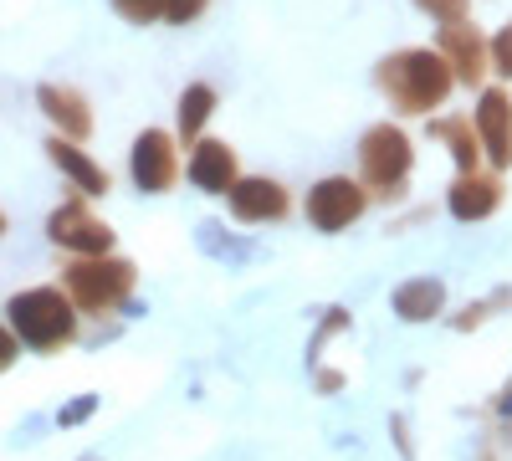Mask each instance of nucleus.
I'll return each instance as SVG.
<instances>
[{
    "label": "nucleus",
    "mask_w": 512,
    "mask_h": 461,
    "mask_svg": "<svg viewBox=\"0 0 512 461\" xmlns=\"http://www.w3.org/2000/svg\"><path fill=\"white\" fill-rule=\"evenodd\" d=\"M374 77H379L384 98H390L400 113H410V118L441 108L451 98V88H456V77H451V67H446V57L436 47H405L395 57H384Z\"/></svg>",
    "instance_id": "1"
},
{
    "label": "nucleus",
    "mask_w": 512,
    "mask_h": 461,
    "mask_svg": "<svg viewBox=\"0 0 512 461\" xmlns=\"http://www.w3.org/2000/svg\"><path fill=\"white\" fill-rule=\"evenodd\" d=\"M6 313H11V333L36 354L67 349L77 339V318H82L62 287H26L6 303Z\"/></svg>",
    "instance_id": "2"
},
{
    "label": "nucleus",
    "mask_w": 512,
    "mask_h": 461,
    "mask_svg": "<svg viewBox=\"0 0 512 461\" xmlns=\"http://www.w3.org/2000/svg\"><path fill=\"white\" fill-rule=\"evenodd\" d=\"M134 282H139V272L123 257H72L62 267V292L72 298V308L88 313V318L118 313L128 303V292H134Z\"/></svg>",
    "instance_id": "3"
},
{
    "label": "nucleus",
    "mask_w": 512,
    "mask_h": 461,
    "mask_svg": "<svg viewBox=\"0 0 512 461\" xmlns=\"http://www.w3.org/2000/svg\"><path fill=\"white\" fill-rule=\"evenodd\" d=\"M410 139L395 123H374L359 139V185L379 200H400L405 195V175H410Z\"/></svg>",
    "instance_id": "4"
},
{
    "label": "nucleus",
    "mask_w": 512,
    "mask_h": 461,
    "mask_svg": "<svg viewBox=\"0 0 512 461\" xmlns=\"http://www.w3.org/2000/svg\"><path fill=\"white\" fill-rule=\"evenodd\" d=\"M47 236L67 251V257H108V251H113V226L98 221L82 195H72L67 205H57L52 221H47Z\"/></svg>",
    "instance_id": "5"
},
{
    "label": "nucleus",
    "mask_w": 512,
    "mask_h": 461,
    "mask_svg": "<svg viewBox=\"0 0 512 461\" xmlns=\"http://www.w3.org/2000/svg\"><path fill=\"white\" fill-rule=\"evenodd\" d=\"M364 211H369V190L359 180H349V175H328V180H318L308 190V221L318 231H328V236L354 226Z\"/></svg>",
    "instance_id": "6"
},
{
    "label": "nucleus",
    "mask_w": 512,
    "mask_h": 461,
    "mask_svg": "<svg viewBox=\"0 0 512 461\" xmlns=\"http://www.w3.org/2000/svg\"><path fill=\"white\" fill-rule=\"evenodd\" d=\"M134 185L144 195H164L169 185L180 180V149H175V134H164V129H144L134 139Z\"/></svg>",
    "instance_id": "7"
},
{
    "label": "nucleus",
    "mask_w": 512,
    "mask_h": 461,
    "mask_svg": "<svg viewBox=\"0 0 512 461\" xmlns=\"http://www.w3.org/2000/svg\"><path fill=\"white\" fill-rule=\"evenodd\" d=\"M472 129H477V144L492 159V170H512V98L502 88L482 93V103L472 113Z\"/></svg>",
    "instance_id": "8"
},
{
    "label": "nucleus",
    "mask_w": 512,
    "mask_h": 461,
    "mask_svg": "<svg viewBox=\"0 0 512 461\" xmlns=\"http://www.w3.org/2000/svg\"><path fill=\"white\" fill-rule=\"evenodd\" d=\"M436 52L446 57L451 77H456V82H466V88L487 77V36H482L472 21H451V26H441Z\"/></svg>",
    "instance_id": "9"
},
{
    "label": "nucleus",
    "mask_w": 512,
    "mask_h": 461,
    "mask_svg": "<svg viewBox=\"0 0 512 461\" xmlns=\"http://www.w3.org/2000/svg\"><path fill=\"white\" fill-rule=\"evenodd\" d=\"M226 205H231V216L246 221V226H262V221H282L292 211V195L267 180V175H251V180H236L226 190Z\"/></svg>",
    "instance_id": "10"
},
{
    "label": "nucleus",
    "mask_w": 512,
    "mask_h": 461,
    "mask_svg": "<svg viewBox=\"0 0 512 461\" xmlns=\"http://www.w3.org/2000/svg\"><path fill=\"white\" fill-rule=\"evenodd\" d=\"M36 103H41V113H47V118L57 123V134H62V139L82 144V139L93 134L88 98H82L77 88H62V82H41V88H36Z\"/></svg>",
    "instance_id": "11"
},
{
    "label": "nucleus",
    "mask_w": 512,
    "mask_h": 461,
    "mask_svg": "<svg viewBox=\"0 0 512 461\" xmlns=\"http://www.w3.org/2000/svg\"><path fill=\"white\" fill-rule=\"evenodd\" d=\"M236 180H241V170H236V149L221 144V139H195V154H190V185L205 190V195H226Z\"/></svg>",
    "instance_id": "12"
},
{
    "label": "nucleus",
    "mask_w": 512,
    "mask_h": 461,
    "mask_svg": "<svg viewBox=\"0 0 512 461\" xmlns=\"http://www.w3.org/2000/svg\"><path fill=\"white\" fill-rule=\"evenodd\" d=\"M47 154H52V164H57V170L77 185V195L82 200H93V195H108V170H103V164L88 154V149H82V144H72V139H62V134H52L47 139Z\"/></svg>",
    "instance_id": "13"
},
{
    "label": "nucleus",
    "mask_w": 512,
    "mask_h": 461,
    "mask_svg": "<svg viewBox=\"0 0 512 461\" xmlns=\"http://www.w3.org/2000/svg\"><path fill=\"white\" fill-rule=\"evenodd\" d=\"M446 205H451V216H456V221H487L497 205H502V180L472 170V175H461V180L451 185Z\"/></svg>",
    "instance_id": "14"
},
{
    "label": "nucleus",
    "mask_w": 512,
    "mask_h": 461,
    "mask_svg": "<svg viewBox=\"0 0 512 461\" xmlns=\"http://www.w3.org/2000/svg\"><path fill=\"white\" fill-rule=\"evenodd\" d=\"M441 308H446V287L436 277H415V282L395 287V313L405 323H431V318H441Z\"/></svg>",
    "instance_id": "15"
},
{
    "label": "nucleus",
    "mask_w": 512,
    "mask_h": 461,
    "mask_svg": "<svg viewBox=\"0 0 512 461\" xmlns=\"http://www.w3.org/2000/svg\"><path fill=\"white\" fill-rule=\"evenodd\" d=\"M431 134L451 149V159H456V170H461V175H472L477 164H482V144H477V129H472V118H466V113L436 118V123H431Z\"/></svg>",
    "instance_id": "16"
},
{
    "label": "nucleus",
    "mask_w": 512,
    "mask_h": 461,
    "mask_svg": "<svg viewBox=\"0 0 512 461\" xmlns=\"http://www.w3.org/2000/svg\"><path fill=\"white\" fill-rule=\"evenodd\" d=\"M210 113H216V88H210V82H190V88L180 93V144L200 139Z\"/></svg>",
    "instance_id": "17"
},
{
    "label": "nucleus",
    "mask_w": 512,
    "mask_h": 461,
    "mask_svg": "<svg viewBox=\"0 0 512 461\" xmlns=\"http://www.w3.org/2000/svg\"><path fill=\"white\" fill-rule=\"evenodd\" d=\"M487 72L512 77V26H502V31L487 41Z\"/></svg>",
    "instance_id": "18"
},
{
    "label": "nucleus",
    "mask_w": 512,
    "mask_h": 461,
    "mask_svg": "<svg viewBox=\"0 0 512 461\" xmlns=\"http://www.w3.org/2000/svg\"><path fill=\"white\" fill-rule=\"evenodd\" d=\"M113 11L134 26H149L154 16H164V0H113Z\"/></svg>",
    "instance_id": "19"
},
{
    "label": "nucleus",
    "mask_w": 512,
    "mask_h": 461,
    "mask_svg": "<svg viewBox=\"0 0 512 461\" xmlns=\"http://www.w3.org/2000/svg\"><path fill=\"white\" fill-rule=\"evenodd\" d=\"M420 11H431L441 26H451V21H466V11H472V0H415Z\"/></svg>",
    "instance_id": "20"
},
{
    "label": "nucleus",
    "mask_w": 512,
    "mask_h": 461,
    "mask_svg": "<svg viewBox=\"0 0 512 461\" xmlns=\"http://www.w3.org/2000/svg\"><path fill=\"white\" fill-rule=\"evenodd\" d=\"M210 6V0H164V21H175V26H190L200 11Z\"/></svg>",
    "instance_id": "21"
},
{
    "label": "nucleus",
    "mask_w": 512,
    "mask_h": 461,
    "mask_svg": "<svg viewBox=\"0 0 512 461\" xmlns=\"http://www.w3.org/2000/svg\"><path fill=\"white\" fill-rule=\"evenodd\" d=\"M16 354H21V339L11 328H0V374H6L11 364H16Z\"/></svg>",
    "instance_id": "22"
},
{
    "label": "nucleus",
    "mask_w": 512,
    "mask_h": 461,
    "mask_svg": "<svg viewBox=\"0 0 512 461\" xmlns=\"http://www.w3.org/2000/svg\"><path fill=\"white\" fill-rule=\"evenodd\" d=\"M93 405H98L93 395H88V400H77V405H67V410H62V426H77L82 415H93Z\"/></svg>",
    "instance_id": "23"
},
{
    "label": "nucleus",
    "mask_w": 512,
    "mask_h": 461,
    "mask_svg": "<svg viewBox=\"0 0 512 461\" xmlns=\"http://www.w3.org/2000/svg\"><path fill=\"white\" fill-rule=\"evenodd\" d=\"M318 390H344V374H338V369H323V374H318Z\"/></svg>",
    "instance_id": "24"
},
{
    "label": "nucleus",
    "mask_w": 512,
    "mask_h": 461,
    "mask_svg": "<svg viewBox=\"0 0 512 461\" xmlns=\"http://www.w3.org/2000/svg\"><path fill=\"white\" fill-rule=\"evenodd\" d=\"M0 236H6V211H0Z\"/></svg>",
    "instance_id": "25"
}]
</instances>
